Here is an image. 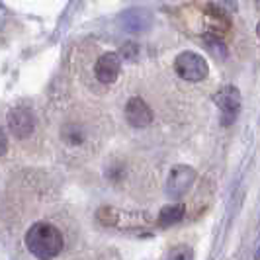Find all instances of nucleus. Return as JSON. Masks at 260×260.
Segmentation results:
<instances>
[{"instance_id": "obj_1", "label": "nucleus", "mask_w": 260, "mask_h": 260, "mask_svg": "<svg viewBox=\"0 0 260 260\" xmlns=\"http://www.w3.org/2000/svg\"><path fill=\"white\" fill-rule=\"evenodd\" d=\"M26 247L36 258L51 260L61 254V250L65 247V239L53 223L38 221L27 229Z\"/></svg>"}, {"instance_id": "obj_2", "label": "nucleus", "mask_w": 260, "mask_h": 260, "mask_svg": "<svg viewBox=\"0 0 260 260\" xmlns=\"http://www.w3.org/2000/svg\"><path fill=\"white\" fill-rule=\"evenodd\" d=\"M98 219L106 227H114L119 231H141L149 225L143 215L133 213V211H121L116 208H102L98 211Z\"/></svg>"}, {"instance_id": "obj_3", "label": "nucleus", "mask_w": 260, "mask_h": 260, "mask_svg": "<svg viewBox=\"0 0 260 260\" xmlns=\"http://www.w3.org/2000/svg\"><path fill=\"white\" fill-rule=\"evenodd\" d=\"M174 71L180 78L190 80V82H200L209 75L208 61L194 51L180 53L174 61Z\"/></svg>"}, {"instance_id": "obj_4", "label": "nucleus", "mask_w": 260, "mask_h": 260, "mask_svg": "<svg viewBox=\"0 0 260 260\" xmlns=\"http://www.w3.org/2000/svg\"><path fill=\"white\" fill-rule=\"evenodd\" d=\"M213 102L219 110V116H221L223 125H231L239 112H241V94L235 86H223L221 90L215 94Z\"/></svg>"}, {"instance_id": "obj_5", "label": "nucleus", "mask_w": 260, "mask_h": 260, "mask_svg": "<svg viewBox=\"0 0 260 260\" xmlns=\"http://www.w3.org/2000/svg\"><path fill=\"white\" fill-rule=\"evenodd\" d=\"M196 182V170L186 165H178L170 170L169 178H167V192L172 198H180L184 196Z\"/></svg>"}, {"instance_id": "obj_6", "label": "nucleus", "mask_w": 260, "mask_h": 260, "mask_svg": "<svg viewBox=\"0 0 260 260\" xmlns=\"http://www.w3.org/2000/svg\"><path fill=\"white\" fill-rule=\"evenodd\" d=\"M8 129L14 137L26 139L36 129V116L29 108H14L8 114Z\"/></svg>"}, {"instance_id": "obj_7", "label": "nucleus", "mask_w": 260, "mask_h": 260, "mask_svg": "<svg viewBox=\"0 0 260 260\" xmlns=\"http://www.w3.org/2000/svg\"><path fill=\"white\" fill-rule=\"evenodd\" d=\"M125 119L133 127H147L153 121V110L143 98L135 96L125 104Z\"/></svg>"}, {"instance_id": "obj_8", "label": "nucleus", "mask_w": 260, "mask_h": 260, "mask_svg": "<svg viewBox=\"0 0 260 260\" xmlns=\"http://www.w3.org/2000/svg\"><path fill=\"white\" fill-rule=\"evenodd\" d=\"M119 71H121V59H119L117 53H106V55H102L96 61V67H94V75L104 84L116 82L117 77H119Z\"/></svg>"}, {"instance_id": "obj_9", "label": "nucleus", "mask_w": 260, "mask_h": 260, "mask_svg": "<svg viewBox=\"0 0 260 260\" xmlns=\"http://www.w3.org/2000/svg\"><path fill=\"white\" fill-rule=\"evenodd\" d=\"M121 24L129 31H143L151 26V16L145 10H129L121 16Z\"/></svg>"}, {"instance_id": "obj_10", "label": "nucleus", "mask_w": 260, "mask_h": 260, "mask_svg": "<svg viewBox=\"0 0 260 260\" xmlns=\"http://www.w3.org/2000/svg\"><path fill=\"white\" fill-rule=\"evenodd\" d=\"M184 213H186V206H184V204H170V206L160 209V213H158V223H160L162 227L174 225V223H178L182 219Z\"/></svg>"}, {"instance_id": "obj_11", "label": "nucleus", "mask_w": 260, "mask_h": 260, "mask_svg": "<svg viewBox=\"0 0 260 260\" xmlns=\"http://www.w3.org/2000/svg\"><path fill=\"white\" fill-rule=\"evenodd\" d=\"M192 250L190 247H176L172 252H170L169 260H192Z\"/></svg>"}, {"instance_id": "obj_12", "label": "nucleus", "mask_w": 260, "mask_h": 260, "mask_svg": "<svg viewBox=\"0 0 260 260\" xmlns=\"http://www.w3.org/2000/svg\"><path fill=\"white\" fill-rule=\"evenodd\" d=\"M256 36L260 38V22H258V26H256Z\"/></svg>"}, {"instance_id": "obj_13", "label": "nucleus", "mask_w": 260, "mask_h": 260, "mask_svg": "<svg viewBox=\"0 0 260 260\" xmlns=\"http://www.w3.org/2000/svg\"><path fill=\"white\" fill-rule=\"evenodd\" d=\"M254 4H256V6L260 8V0H254Z\"/></svg>"}]
</instances>
